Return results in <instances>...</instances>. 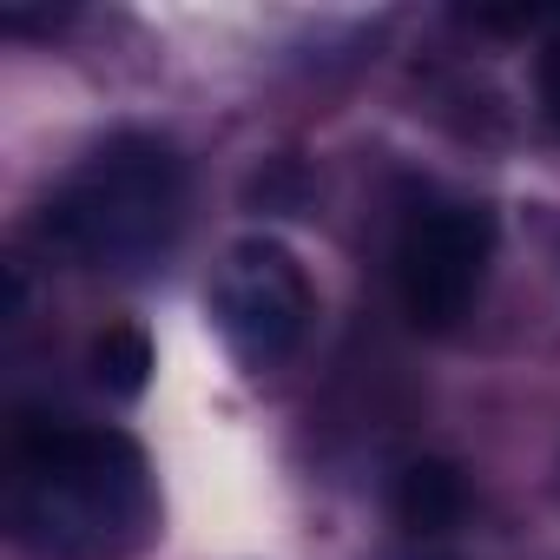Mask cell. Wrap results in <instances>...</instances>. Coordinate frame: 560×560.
<instances>
[{
	"mask_svg": "<svg viewBox=\"0 0 560 560\" xmlns=\"http://www.w3.org/2000/svg\"><path fill=\"white\" fill-rule=\"evenodd\" d=\"M389 560H448V553H435V547H409V553H389Z\"/></svg>",
	"mask_w": 560,
	"mask_h": 560,
	"instance_id": "cell-8",
	"label": "cell"
},
{
	"mask_svg": "<svg viewBox=\"0 0 560 560\" xmlns=\"http://www.w3.org/2000/svg\"><path fill=\"white\" fill-rule=\"evenodd\" d=\"M494 257V218L481 205H422L396 237V304L416 330H455Z\"/></svg>",
	"mask_w": 560,
	"mask_h": 560,
	"instance_id": "cell-4",
	"label": "cell"
},
{
	"mask_svg": "<svg viewBox=\"0 0 560 560\" xmlns=\"http://www.w3.org/2000/svg\"><path fill=\"white\" fill-rule=\"evenodd\" d=\"M93 376H100V389H113V396H139V389L152 383V343H145V330H139V324H113V330L93 343Z\"/></svg>",
	"mask_w": 560,
	"mask_h": 560,
	"instance_id": "cell-6",
	"label": "cell"
},
{
	"mask_svg": "<svg viewBox=\"0 0 560 560\" xmlns=\"http://www.w3.org/2000/svg\"><path fill=\"white\" fill-rule=\"evenodd\" d=\"M211 324H218L224 350L244 370H277L311 330V277H304V264L270 237L231 244L218 277H211Z\"/></svg>",
	"mask_w": 560,
	"mask_h": 560,
	"instance_id": "cell-3",
	"label": "cell"
},
{
	"mask_svg": "<svg viewBox=\"0 0 560 560\" xmlns=\"http://www.w3.org/2000/svg\"><path fill=\"white\" fill-rule=\"evenodd\" d=\"M8 521L40 560H139L159 534V494L132 435L40 422L14 442Z\"/></svg>",
	"mask_w": 560,
	"mask_h": 560,
	"instance_id": "cell-1",
	"label": "cell"
},
{
	"mask_svg": "<svg viewBox=\"0 0 560 560\" xmlns=\"http://www.w3.org/2000/svg\"><path fill=\"white\" fill-rule=\"evenodd\" d=\"M389 508H396V521L429 547V540H442V534H455L462 527V514H468V475L455 468V462H409L402 475H396V494H389Z\"/></svg>",
	"mask_w": 560,
	"mask_h": 560,
	"instance_id": "cell-5",
	"label": "cell"
},
{
	"mask_svg": "<svg viewBox=\"0 0 560 560\" xmlns=\"http://www.w3.org/2000/svg\"><path fill=\"white\" fill-rule=\"evenodd\" d=\"M534 93H540V113H547V126L560 132V27L540 40V60H534Z\"/></svg>",
	"mask_w": 560,
	"mask_h": 560,
	"instance_id": "cell-7",
	"label": "cell"
},
{
	"mask_svg": "<svg viewBox=\"0 0 560 560\" xmlns=\"http://www.w3.org/2000/svg\"><path fill=\"white\" fill-rule=\"evenodd\" d=\"M185 231V159L152 132L106 139L47 205V237L93 270H145Z\"/></svg>",
	"mask_w": 560,
	"mask_h": 560,
	"instance_id": "cell-2",
	"label": "cell"
}]
</instances>
